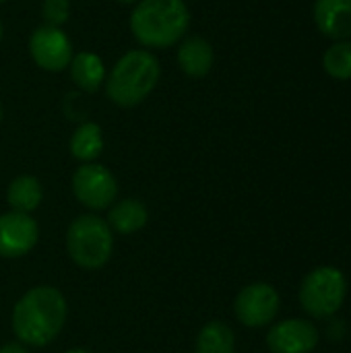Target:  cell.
Here are the masks:
<instances>
[{
  "instance_id": "4",
  "label": "cell",
  "mask_w": 351,
  "mask_h": 353,
  "mask_svg": "<svg viewBox=\"0 0 351 353\" xmlns=\"http://www.w3.org/2000/svg\"><path fill=\"white\" fill-rule=\"evenodd\" d=\"M66 250L77 267L97 271L114 252V232L97 215H79L66 230Z\"/></svg>"
},
{
  "instance_id": "23",
  "label": "cell",
  "mask_w": 351,
  "mask_h": 353,
  "mask_svg": "<svg viewBox=\"0 0 351 353\" xmlns=\"http://www.w3.org/2000/svg\"><path fill=\"white\" fill-rule=\"evenodd\" d=\"M2 35H4V25H2V21H0V41H2Z\"/></svg>"
},
{
  "instance_id": "14",
  "label": "cell",
  "mask_w": 351,
  "mask_h": 353,
  "mask_svg": "<svg viewBox=\"0 0 351 353\" xmlns=\"http://www.w3.org/2000/svg\"><path fill=\"white\" fill-rule=\"evenodd\" d=\"M106 221H108L112 232L128 236V234H134V232H139V230H143L147 225L149 211H147L143 201L124 199V201H118V203H114L110 207V213H108Z\"/></svg>"
},
{
  "instance_id": "15",
  "label": "cell",
  "mask_w": 351,
  "mask_h": 353,
  "mask_svg": "<svg viewBox=\"0 0 351 353\" xmlns=\"http://www.w3.org/2000/svg\"><path fill=\"white\" fill-rule=\"evenodd\" d=\"M41 201H43V188L35 176H29V174L17 176L6 188V203L10 211L29 215L41 205Z\"/></svg>"
},
{
  "instance_id": "3",
  "label": "cell",
  "mask_w": 351,
  "mask_h": 353,
  "mask_svg": "<svg viewBox=\"0 0 351 353\" xmlns=\"http://www.w3.org/2000/svg\"><path fill=\"white\" fill-rule=\"evenodd\" d=\"M161 79V64L151 50L137 48L116 60L106 74V97L118 108H134L143 103Z\"/></svg>"
},
{
  "instance_id": "11",
  "label": "cell",
  "mask_w": 351,
  "mask_h": 353,
  "mask_svg": "<svg viewBox=\"0 0 351 353\" xmlns=\"http://www.w3.org/2000/svg\"><path fill=\"white\" fill-rule=\"evenodd\" d=\"M176 60L180 70L186 77L192 79H203L211 72L213 62H215V52L209 39L201 37V35H186L180 43H178V52H176Z\"/></svg>"
},
{
  "instance_id": "13",
  "label": "cell",
  "mask_w": 351,
  "mask_h": 353,
  "mask_svg": "<svg viewBox=\"0 0 351 353\" xmlns=\"http://www.w3.org/2000/svg\"><path fill=\"white\" fill-rule=\"evenodd\" d=\"M68 74L70 81L77 89L85 93H95L103 87L106 83V64L99 54L95 52H79L72 56L68 64Z\"/></svg>"
},
{
  "instance_id": "24",
  "label": "cell",
  "mask_w": 351,
  "mask_h": 353,
  "mask_svg": "<svg viewBox=\"0 0 351 353\" xmlns=\"http://www.w3.org/2000/svg\"><path fill=\"white\" fill-rule=\"evenodd\" d=\"M2 118H4V108H2V103H0V122H2Z\"/></svg>"
},
{
  "instance_id": "25",
  "label": "cell",
  "mask_w": 351,
  "mask_h": 353,
  "mask_svg": "<svg viewBox=\"0 0 351 353\" xmlns=\"http://www.w3.org/2000/svg\"><path fill=\"white\" fill-rule=\"evenodd\" d=\"M4 2H8V0H0V4H4Z\"/></svg>"
},
{
  "instance_id": "17",
  "label": "cell",
  "mask_w": 351,
  "mask_h": 353,
  "mask_svg": "<svg viewBox=\"0 0 351 353\" xmlns=\"http://www.w3.org/2000/svg\"><path fill=\"white\" fill-rule=\"evenodd\" d=\"M236 335L221 321H209L197 335L194 353H234Z\"/></svg>"
},
{
  "instance_id": "7",
  "label": "cell",
  "mask_w": 351,
  "mask_h": 353,
  "mask_svg": "<svg viewBox=\"0 0 351 353\" xmlns=\"http://www.w3.org/2000/svg\"><path fill=\"white\" fill-rule=\"evenodd\" d=\"M27 48L35 66L46 72L66 70L74 56L68 33L62 27H52V25H41L33 29Z\"/></svg>"
},
{
  "instance_id": "18",
  "label": "cell",
  "mask_w": 351,
  "mask_h": 353,
  "mask_svg": "<svg viewBox=\"0 0 351 353\" xmlns=\"http://www.w3.org/2000/svg\"><path fill=\"white\" fill-rule=\"evenodd\" d=\"M323 66L333 79L339 81L351 79V41L343 39L333 43L323 56Z\"/></svg>"
},
{
  "instance_id": "16",
  "label": "cell",
  "mask_w": 351,
  "mask_h": 353,
  "mask_svg": "<svg viewBox=\"0 0 351 353\" xmlns=\"http://www.w3.org/2000/svg\"><path fill=\"white\" fill-rule=\"evenodd\" d=\"M70 155L81 163H93L103 151V132L95 122H83L74 128L70 143Z\"/></svg>"
},
{
  "instance_id": "5",
  "label": "cell",
  "mask_w": 351,
  "mask_h": 353,
  "mask_svg": "<svg viewBox=\"0 0 351 353\" xmlns=\"http://www.w3.org/2000/svg\"><path fill=\"white\" fill-rule=\"evenodd\" d=\"M348 296V279L337 267H317L300 285V306L317 321L335 316Z\"/></svg>"
},
{
  "instance_id": "22",
  "label": "cell",
  "mask_w": 351,
  "mask_h": 353,
  "mask_svg": "<svg viewBox=\"0 0 351 353\" xmlns=\"http://www.w3.org/2000/svg\"><path fill=\"white\" fill-rule=\"evenodd\" d=\"M116 2H118V4H132V6H134L139 0H116Z\"/></svg>"
},
{
  "instance_id": "10",
  "label": "cell",
  "mask_w": 351,
  "mask_h": 353,
  "mask_svg": "<svg viewBox=\"0 0 351 353\" xmlns=\"http://www.w3.org/2000/svg\"><path fill=\"white\" fill-rule=\"evenodd\" d=\"M321 333L306 319H288L271 327L267 347L271 353H310L317 350Z\"/></svg>"
},
{
  "instance_id": "12",
  "label": "cell",
  "mask_w": 351,
  "mask_h": 353,
  "mask_svg": "<svg viewBox=\"0 0 351 353\" xmlns=\"http://www.w3.org/2000/svg\"><path fill=\"white\" fill-rule=\"evenodd\" d=\"M314 21L319 29L337 41L351 35V0H317Z\"/></svg>"
},
{
  "instance_id": "9",
  "label": "cell",
  "mask_w": 351,
  "mask_h": 353,
  "mask_svg": "<svg viewBox=\"0 0 351 353\" xmlns=\"http://www.w3.org/2000/svg\"><path fill=\"white\" fill-rule=\"evenodd\" d=\"M39 240V228L27 213L8 211L0 215V256L19 259L29 254Z\"/></svg>"
},
{
  "instance_id": "20",
  "label": "cell",
  "mask_w": 351,
  "mask_h": 353,
  "mask_svg": "<svg viewBox=\"0 0 351 353\" xmlns=\"http://www.w3.org/2000/svg\"><path fill=\"white\" fill-rule=\"evenodd\" d=\"M0 353H29V350L23 343H6L0 347Z\"/></svg>"
},
{
  "instance_id": "8",
  "label": "cell",
  "mask_w": 351,
  "mask_h": 353,
  "mask_svg": "<svg viewBox=\"0 0 351 353\" xmlns=\"http://www.w3.org/2000/svg\"><path fill=\"white\" fill-rule=\"evenodd\" d=\"M279 308H281V298L277 290L263 281L242 288V292L234 302V312L238 321L250 329H261L271 325L279 314Z\"/></svg>"
},
{
  "instance_id": "19",
  "label": "cell",
  "mask_w": 351,
  "mask_h": 353,
  "mask_svg": "<svg viewBox=\"0 0 351 353\" xmlns=\"http://www.w3.org/2000/svg\"><path fill=\"white\" fill-rule=\"evenodd\" d=\"M41 19H43V25L64 27L70 19V0H43Z\"/></svg>"
},
{
  "instance_id": "21",
  "label": "cell",
  "mask_w": 351,
  "mask_h": 353,
  "mask_svg": "<svg viewBox=\"0 0 351 353\" xmlns=\"http://www.w3.org/2000/svg\"><path fill=\"white\" fill-rule=\"evenodd\" d=\"M64 353H91V352H87V350H83V347H74V350H68V352H64Z\"/></svg>"
},
{
  "instance_id": "2",
  "label": "cell",
  "mask_w": 351,
  "mask_h": 353,
  "mask_svg": "<svg viewBox=\"0 0 351 353\" xmlns=\"http://www.w3.org/2000/svg\"><path fill=\"white\" fill-rule=\"evenodd\" d=\"M132 37L145 50L178 46L190 27L186 0H139L128 19Z\"/></svg>"
},
{
  "instance_id": "1",
  "label": "cell",
  "mask_w": 351,
  "mask_h": 353,
  "mask_svg": "<svg viewBox=\"0 0 351 353\" xmlns=\"http://www.w3.org/2000/svg\"><path fill=\"white\" fill-rule=\"evenodd\" d=\"M66 300L52 285L31 288L12 308V333L23 345L46 347L64 329Z\"/></svg>"
},
{
  "instance_id": "6",
  "label": "cell",
  "mask_w": 351,
  "mask_h": 353,
  "mask_svg": "<svg viewBox=\"0 0 351 353\" xmlns=\"http://www.w3.org/2000/svg\"><path fill=\"white\" fill-rule=\"evenodd\" d=\"M72 192L81 205L103 211L116 203L118 180L101 163H81L72 174Z\"/></svg>"
}]
</instances>
